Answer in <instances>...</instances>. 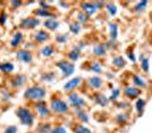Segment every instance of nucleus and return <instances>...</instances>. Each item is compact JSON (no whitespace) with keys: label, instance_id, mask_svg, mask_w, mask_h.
Segmentation results:
<instances>
[{"label":"nucleus","instance_id":"obj_1","mask_svg":"<svg viewBox=\"0 0 152 133\" xmlns=\"http://www.w3.org/2000/svg\"><path fill=\"white\" fill-rule=\"evenodd\" d=\"M24 97L32 101H42V99L45 97V90L42 87L34 85L26 90Z\"/></svg>","mask_w":152,"mask_h":133},{"label":"nucleus","instance_id":"obj_2","mask_svg":"<svg viewBox=\"0 0 152 133\" xmlns=\"http://www.w3.org/2000/svg\"><path fill=\"white\" fill-rule=\"evenodd\" d=\"M16 114L18 116L19 121L22 124L24 125H27V126H31L34 122V117H33V114L27 109V108L24 107H19L17 110H16Z\"/></svg>","mask_w":152,"mask_h":133},{"label":"nucleus","instance_id":"obj_3","mask_svg":"<svg viewBox=\"0 0 152 133\" xmlns=\"http://www.w3.org/2000/svg\"><path fill=\"white\" fill-rule=\"evenodd\" d=\"M51 109L55 113H58V114H65V113L68 112V106L64 100L55 98V99L51 100Z\"/></svg>","mask_w":152,"mask_h":133},{"label":"nucleus","instance_id":"obj_4","mask_svg":"<svg viewBox=\"0 0 152 133\" xmlns=\"http://www.w3.org/2000/svg\"><path fill=\"white\" fill-rule=\"evenodd\" d=\"M57 67H59L61 72H63V75L65 77H68L70 76L73 73H74V71H75V66H74V64L72 63H67V62H59L57 64Z\"/></svg>","mask_w":152,"mask_h":133},{"label":"nucleus","instance_id":"obj_5","mask_svg":"<svg viewBox=\"0 0 152 133\" xmlns=\"http://www.w3.org/2000/svg\"><path fill=\"white\" fill-rule=\"evenodd\" d=\"M68 101L70 102V105L73 106V107H75V109H81V108L85 105V101L83 100L81 97H78V96L76 95V93H70L68 95Z\"/></svg>","mask_w":152,"mask_h":133},{"label":"nucleus","instance_id":"obj_6","mask_svg":"<svg viewBox=\"0 0 152 133\" xmlns=\"http://www.w3.org/2000/svg\"><path fill=\"white\" fill-rule=\"evenodd\" d=\"M40 24V19L37 17H26L20 22V27L24 29H34Z\"/></svg>","mask_w":152,"mask_h":133},{"label":"nucleus","instance_id":"obj_7","mask_svg":"<svg viewBox=\"0 0 152 133\" xmlns=\"http://www.w3.org/2000/svg\"><path fill=\"white\" fill-rule=\"evenodd\" d=\"M16 56H17V59H18L19 62H23V63H25V64H28L32 62V54L30 51L25 50V49H24V50L17 51Z\"/></svg>","mask_w":152,"mask_h":133},{"label":"nucleus","instance_id":"obj_8","mask_svg":"<svg viewBox=\"0 0 152 133\" xmlns=\"http://www.w3.org/2000/svg\"><path fill=\"white\" fill-rule=\"evenodd\" d=\"M35 109H37V112L39 113V115L42 116V117H47V116H49V114H50L49 108L47 107V105L43 101L38 102L35 105Z\"/></svg>","mask_w":152,"mask_h":133},{"label":"nucleus","instance_id":"obj_9","mask_svg":"<svg viewBox=\"0 0 152 133\" xmlns=\"http://www.w3.org/2000/svg\"><path fill=\"white\" fill-rule=\"evenodd\" d=\"M82 8L85 14L92 15L96 12L98 6H96V4H92V2H84V4H82Z\"/></svg>","mask_w":152,"mask_h":133},{"label":"nucleus","instance_id":"obj_10","mask_svg":"<svg viewBox=\"0 0 152 133\" xmlns=\"http://www.w3.org/2000/svg\"><path fill=\"white\" fill-rule=\"evenodd\" d=\"M23 38H24V37H23V33H22V32H16V33L13 35L12 41H10V47H13V48H17L19 44L22 43Z\"/></svg>","mask_w":152,"mask_h":133},{"label":"nucleus","instance_id":"obj_11","mask_svg":"<svg viewBox=\"0 0 152 133\" xmlns=\"http://www.w3.org/2000/svg\"><path fill=\"white\" fill-rule=\"evenodd\" d=\"M25 81H26L25 76L18 74V75H15L12 79V84H13V87H15V88H20L25 83Z\"/></svg>","mask_w":152,"mask_h":133},{"label":"nucleus","instance_id":"obj_12","mask_svg":"<svg viewBox=\"0 0 152 133\" xmlns=\"http://www.w3.org/2000/svg\"><path fill=\"white\" fill-rule=\"evenodd\" d=\"M80 83H81V77H76V79H73V80H70L68 82L66 83L65 85H64V89L67 91V90H73V89H75L76 87H78L80 85Z\"/></svg>","mask_w":152,"mask_h":133},{"label":"nucleus","instance_id":"obj_13","mask_svg":"<svg viewBox=\"0 0 152 133\" xmlns=\"http://www.w3.org/2000/svg\"><path fill=\"white\" fill-rule=\"evenodd\" d=\"M34 39L37 42H45L49 39V33H47L45 31H38L34 34Z\"/></svg>","mask_w":152,"mask_h":133},{"label":"nucleus","instance_id":"obj_14","mask_svg":"<svg viewBox=\"0 0 152 133\" xmlns=\"http://www.w3.org/2000/svg\"><path fill=\"white\" fill-rule=\"evenodd\" d=\"M45 26L47 29L51 30V31H55V30H57L58 26H59V22H57L53 17H51V18L47 19L45 22Z\"/></svg>","mask_w":152,"mask_h":133},{"label":"nucleus","instance_id":"obj_15","mask_svg":"<svg viewBox=\"0 0 152 133\" xmlns=\"http://www.w3.org/2000/svg\"><path fill=\"white\" fill-rule=\"evenodd\" d=\"M93 54L95 56H103L106 54V46L104 44H95L93 47Z\"/></svg>","mask_w":152,"mask_h":133},{"label":"nucleus","instance_id":"obj_16","mask_svg":"<svg viewBox=\"0 0 152 133\" xmlns=\"http://www.w3.org/2000/svg\"><path fill=\"white\" fill-rule=\"evenodd\" d=\"M125 95L128 97V98H136L137 96L140 95V90H137L136 88H128L125 89Z\"/></svg>","mask_w":152,"mask_h":133},{"label":"nucleus","instance_id":"obj_17","mask_svg":"<svg viewBox=\"0 0 152 133\" xmlns=\"http://www.w3.org/2000/svg\"><path fill=\"white\" fill-rule=\"evenodd\" d=\"M90 85L92 87V88L94 89H98L100 88L102 85V80L100 79V77H98V76H94V77H91L90 79Z\"/></svg>","mask_w":152,"mask_h":133},{"label":"nucleus","instance_id":"obj_18","mask_svg":"<svg viewBox=\"0 0 152 133\" xmlns=\"http://www.w3.org/2000/svg\"><path fill=\"white\" fill-rule=\"evenodd\" d=\"M0 71L4 73H10L14 71V65L10 63H2L0 64Z\"/></svg>","mask_w":152,"mask_h":133},{"label":"nucleus","instance_id":"obj_19","mask_svg":"<svg viewBox=\"0 0 152 133\" xmlns=\"http://www.w3.org/2000/svg\"><path fill=\"white\" fill-rule=\"evenodd\" d=\"M53 54V47L52 46H45L41 49V55L45 57H49Z\"/></svg>","mask_w":152,"mask_h":133},{"label":"nucleus","instance_id":"obj_20","mask_svg":"<svg viewBox=\"0 0 152 133\" xmlns=\"http://www.w3.org/2000/svg\"><path fill=\"white\" fill-rule=\"evenodd\" d=\"M94 99H95V102L99 104L100 106H107L108 105V99L103 95H96L94 97Z\"/></svg>","mask_w":152,"mask_h":133},{"label":"nucleus","instance_id":"obj_21","mask_svg":"<svg viewBox=\"0 0 152 133\" xmlns=\"http://www.w3.org/2000/svg\"><path fill=\"white\" fill-rule=\"evenodd\" d=\"M76 115H77V117H78V120L80 121H82V122H84V123H88V122H89L88 114H86L84 110H82V109H78L77 113H76Z\"/></svg>","mask_w":152,"mask_h":133},{"label":"nucleus","instance_id":"obj_22","mask_svg":"<svg viewBox=\"0 0 152 133\" xmlns=\"http://www.w3.org/2000/svg\"><path fill=\"white\" fill-rule=\"evenodd\" d=\"M110 38L111 40H116L118 35V26L116 24H110Z\"/></svg>","mask_w":152,"mask_h":133},{"label":"nucleus","instance_id":"obj_23","mask_svg":"<svg viewBox=\"0 0 152 133\" xmlns=\"http://www.w3.org/2000/svg\"><path fill=\"white\" fill-rule=\"evenodd\" d=\"M133 82L136 84V85H139L140 88H144L146 85V83L144 82V80L142 79V77H140L139 75H134L133 76Z\"/></svg>","mask_w":152,"mask_h":133},{"label":"nucleus","instance_id":"obj_24","mask_svg":"<svg viewBox=\"0 0 152 133\" xmlns=\"http://www.w3.org/2000/svg\"><path fill=\"white\" fill-rule=\"evenodd\" d=\"M37 14H38L40 17H53V15L48 10V9H43V8H40L38 12H37Z\"/></svg>","mask_w":152,"mask_h":133},{"label":"nucleus","instance_id":"obj_25","mask_svg":"<svg viewBox=\"0 0 152 133\" xmlns=\"http://www.w3.org/2000/svg\"><path fill=\"white\" fill-rule=\"evenodd\" d=\"M113 64L116 67H123V66H125V60L121 56H118V57H115L113 59Z\"/></svg>","mask_w":152,"mask_h":133},{"label":"nucleus","instance_id":"obj_26","mask_svg":"<svg viewBox=\"0 0 152 133\" xmlns=\"http://www.w3.org/2000/svg\"><path fill=\"white\" fill-rule=\"evenodd\" d=\"M90 68H91V71H92V72H95V73H101L102 66H101V65H100L99 63H96V62H94V63L91 64Z\"/></svg>","mask_w":152,"mask_h":133},{"label":"nucleus","instance_id":"obj_27","mask_svg":"<svg viewBox=\"0 0 152 133\" xmlns=\"http://www.w3.org/2000/svg\"><path fill=\"white\" fill-rule=\"evenodd\" d=\"M74 132L75 133H92L90 129L83 126V125H77V126L75 127V130H74Z\"/></svg>","mask_w":152,"mask_h":133},{"label":"nucleus","instance_id":"obj_28","mask_svg":"<svg viewBox=\"0 0 152 133\" xmlns=\"http://www.w3.org/2000/svg\"><path fill=\"white\" fill-rule=\"evenodd\" d=\"M80 57V49H75V50L70 51L69 54H68V58H70L72 60H77Z\"/></svg>","mask_w":152,"mask_h":133},{"label":"nucleus","instance_id":"obj_29","mask_svg":"<svg viewBox=\"0 0 152 133\" xmlns=\"http://www.w3.org/2000/svg\"><path fill=\"white\" fill-rule=\"evenodd\" d=\"M144 106H145V101L143 99H139L137 102H136V109L139 113H142L143 109H144Z\"/></svg>","mask_w":152,"mask_h":133},{"label":"nucleus","instance_id":"obj_30","mask_svg":"<svg viewBox=\"0 0 152 133\" xmlns=\"http://www.w3.org/2000/svg\"><path fill=\"white\" fill-rule=\"evenodd\" d=\"M69 30L73 32V33L77 34L78 32L81 31V26H80V24H78V23H73V24L69 26Z\"/></svg>","mask_w":152,"mask_h":133},{"label":"nucleus","instance_id":"obj_31","mask_svg":"<svg viewBox=\"0 0 152 133\" xmlns=\"http://www.w3.org/2000/svg\"><path fill=\"white\" fill-rule=\"evenodd\" d=\"M107 9L109 10V13H110V15H116V13H117V8H116V6L115 5H113V4H108L107 5Z\"/></svg>","mask_w":152,"mask_h":133},{"label":"nucleus","instance_id":"obj_32","mask_svg":"<svg viewBox=\"0 0 152 133\" xmlns=\"http://www.w3.org/2000/svg\"><path fill=\"white\" fill-rule=\"evenodd\" d=\"M146 5H148V1H141L139 5L135 7V10H137V12H139V10L140 12H142V10L145 8Z\"/></svg>","mask_w":152,"mask_h":133},{"label":"nucleus","instance_id":"obj_33","mask_svg":"<svg viewBox=\"0 0 152 133\" xmlns=\"http://www.w3.org/2000/svg\"><path fill=\"white\" fill-rule=\"evenodd\" d=\"M50 133H67V132H66V129L64 126H57L55 127L53 130H51Z\"/></svg>","mask_w":152,"mask_h":133},{"label":"nucleus","instance_id":"obj_34","mask_svg":"<svg viewBox=\"0 0 152 133\" xmlns=\"http://www.w3.org/2000/svg\"><path fill=\"white\" fill-rule=\"evenodd\" d=\"M142 68L144 70V72H149V59L144 58L142 60Z\"/></svg>","mask_w":152,"mask_h":133},{"label":"nucleus","instance_id":"obj_35","mask_svg":"<svg viewBox=\"0 0 152 133\" xmlns=\"http://www.w3.org/2000/svg\"><path fill=\"white\" fill-rule=\"evenodd\" d=\"M4 133H17V127L16 126H8L5 129Z\"/></svg>","mask_w":152,"mask_h":133},{"label":"nucleus","instance_id":"obj_36","mask_svg":"<svg viewBox=\"0 0 152 133\" xmlns=\"http://www.w3.org/2000/svg\"><path fill=\"white\" fill-rule=\"evenodd\" d=\"M53 77H55V74H53V73H50V74H45V75L42 76V79H43L45 81H48V82H49V81H52V79H53Z\"/></svg>","mask_w":152,"mask_h":133},{"label":"nucleus","instance_id":"obj_37","mask_svg":"<svg viewBox=\"0 0 152 133\" xmlns=\"http://www.w3.org/2000/svg\"><path fill=\"white\" fill-rule=\"evenodd\" d=\"M118 95H119V90H118V89L113 90V92H111V97H110V100H115V99L118 97Z\"/></svg>","mask_w":152,"mask_h":133},{"label":"nucleus","instance_id":"obj_38","mask_svg":"<svg viewBox=\"0 0 152 133\" xmlns=\"http://www.w3.org/2000/svg\"><path fill=\"white\" fill-rule=\"evenodd\" d=\"M6 19H7L6 13H1V15H0V25H5Z\"/></svg>","mask_w":152,"mask_h":133},{"label":"nucleus","instance_id":"obj_39","mask_svg":"<svg viewBox=\"0 0 152 133\" xmlns=\"http://www.w3.org/2000/svg\"><path fill=\"white\" fill-rule=\"evenodd\" d=\"M78 21L82 23H85V22H88V16L85 14H78Z\"/></svg>","mask_w":152,"mask_h":133},{"label":"nucleus","instance_id":"obj_40","mask_svg":"<svg viewBox=\"0 0 152 133\" xmlns=\"http://www.w3.org/2000/svg\"><path fill=\"white\" fill-rule=\"evenodd\" d=\"M66 40H67V35H65V34H63V35H58L57 37V41L58 42H60V43H64Z\"/></svg>","mask_w":152,"mask_h":133},{"label":"nucleus","instance_id":"obj_41","mask_svg":"<svg viewBox=\"0 0 152 133\" xmlns=\"http://www.w3.org/2000/svg\"><path fill=\"white\" fill-rule=\"evenodd\" d=\"M117 117H118V122H119V123H125V122H126V120H127V117H126V115H125V114L118 115Z\"/></svg>","mask_w":152,"mask_h":133},{"label":"nucleus","instance_id":"obj_42","mask_svg":"<svg viewBox=\"0 0 152 133\" xmlns=\"http://www.w3.org/2000/svg\"><path fill=\"white\" fill-rule=\"evenodd\" d=\"M10 5L14 6V7H19L20 5H22V2H20V1H12V2H10Z\"/></svg>","mask_w":152,"mask_h":133},{"label":"nucleus","instance_id":"obj_43","mask_svg":"<svg viewBox=\"0 0 152 133\" xmlns=\"http://www.w3.org/2000/svg\"><path fill=\"white\" fill-rule=\"evenodd\" d=\"M128 58H129V59H132V62H135V57H134V55L133 54H132V52H129V54H128Z\"/></svg>","mask_w":152,"mask_h":133}]
</instances>
